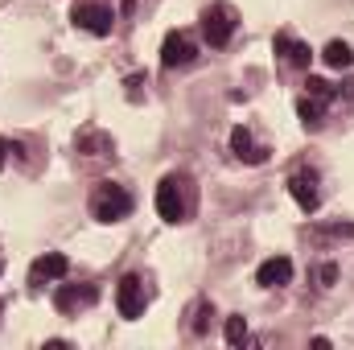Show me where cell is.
Returning a JSON list of instances; mask_svg holds the SVG:
<instances>
[{
	"label": "cell",
	"instance_id": "7a4b0ae2",
	"mask_svg": "<svg viewBox=\"0 0 354 350\" xmlns=\"http://www.w3.org/2000/svg\"><path fill=\"white\" fill-rule=\"evenodd\" d=\"M132 194L124 190V185H115V181H99L95 185V194H91V214H95V223H124L128 214H132Z\"/></svg>",
	"mask_w": 354,
	"mask_h": 350
},
{
	"label": "cell",
	"instance_id": "52a82bcc",
	"mask_svg": "<svg viewBox=\"0 0 354 350\" xmlns=\"http://www.w3.org/2000/svg\"><path fill=\"white\" fill-rule=\"evenodd\" d=\"M322 177H317V169H297V174L288 177V194H292V202L305 210V214H313L317 206H322Z\"/></svg>",
	"mask_w": 354,
	"mask_h": 350
},
{
	"label": "cell",
	"instance_id": "8992f818",
	"mask_svg": "<svg viewBox=\"0 0 354 350\" xmlns=\"http://www.w3.org/2000/svg\"><path fill=\"white\" fill-rule=\"evenodd\" d=\"M194 58H198V42H194L185 29L165 33V46H161V66H165V71H181V66H189Z\"/></svg>",
	"mask_w": 354,
	"mask_h": 350
},
{
	"label": "cell",
	"instance_id": "8fae6325",
	"mask_svg": "<svg viewBox=\"0 0 354 350\" xmlns=\"http://www.w3.org/2000/svg\"><path fill=\"white\" fill-rule=\"evenodd\" d=\"M292 280V260L288 256H268L260 268H256V284L260 288H284Z\"/></svg>",
	"mask_w": 354,
	"mask_h": 350
},
{
	"label": "cell",
	"instance_id": "5b68a950",
	"mask_svg": "<svg viewBox=\"0 0 354 350\" xmlns=\"http://www.w3.org/2000/svg\"><path fill=\"white\" fill-rule=\"evenodd\" d=\"M145 305H149V288H145V276L128 272V276L115 284V309H120V317H124V322H136V317L145 313Z\"/></svg>",
	"mask_w": 354,
	"mask_h": 350
},
{
	"label": "cell",
	"instance_id": "6da1fadb",
	"mask_svg": "<svg viewBox=\"0 0 354 350\" xmlns=\"http://www.w3.org/2000/svg\"><path fill=\"white\" fill-rule=\"evenodd\" d=\"M194 181L185 174H169L161 177V185H157V214L165 219V223H185L189 214H194Z\"/></svg>",
	"mask_w": 354,
	"mask_h": 350
},
{
	"label": "cell",
	"instance_id": "5bb4252c",
	"mask_svg": "<svg viewBox=\"0 0 354 350\" xmlns=\"http://www.w3.org/2000/svg\"><path fill=\"white\" fill-rule=\"evenodd\" d=\"M322 62H326L330 71H346V66H354V50L346 42H330V46L322 50Z\"/></svg>",
	"mask_w": 354,
	"mask_h": 350
},
{
	"label": "cell",
	"instance_id": "4fadbf2b",
	"mask_svg": "<svg viewBox=\"0 0 354 350\" xmlns=\"http://www.w3.org/2000/svg\"><path fill=\"white\" fill-rule=\"evenodd\" d=\"M297 116L305 124V132H317L326 124V99H313V95H301L297 99Z\"/></svg>",
	"mask_w": 354,
	"mask_h": 350
},
{
	"label": "cell",
	"instance_id": "277c9868",
	"mask_svg": "<svg viewBox=\"0 0 354 350\" xmlns=\"http://www.w3.org/2000/svg\"><path fill=\"white\" fill-rule=\"evenodd\" d=\"M71 21H75V29H83L91 37H107V33L115 29V12H111L103 0H83V4H75Z\"/></svg>",
	"mask_w": 354,
	"mask_h": 350
},
{
	"label": "cell",
	"instance_id": "e0dca14e",
	"mask_svg": "<svg viewBox=\"0 0 354 350\" xmlns=\"http://www.w3.org/2000/svg\"><path fill=\"white\" fill-rule=\"evenodd\" d=\"M305 95H313V99H326V103H330V99H334L338 91L330 87L326 79H309V83H305Z\"/></svg>",
	"mask_w": 354,
	"mask_h": 350
},
{
	"label": "cell",
	"instance_id": "d6986e66",
	"mask_svg": "<svg viewBox=\"0 0 354 350\" xmlns=\"http://www.w3.org/2000/svg\"><path fill=\"white\" fill-rule=\"evenodd\" d=\"M334 280H338V268H334V264H326V268H322V284H334Z\"/></svg>",
	"mask_w": 354,
	"mask_h": 350
},
{
	"label": "cell",
	"instance_id": "30bf717a",
	"mask_svg": "<svg viewBox=\"0 0 354 350\" xmlns=\"http://www.w3.org/2000/svg\"><path fill=\"white\" fill-rule=\"evenodd\" d=\"M272 50H276L288 66H297V71H309V62H313V50H309L301 37H292V33H276V37H272Z\"/></svg>",
	"mask_w": 354,
	"mask_h": 350
},
{
	"label": "cell",
	"instance_id": "3957f363",
	"mask_svg": "<svg viewBox=\"0 0 354 350\" xmlns=\"http://www.w3.org/2000/svg\"><path fill=\"white\" fill-rule=\"evenodd\" d=\"M235 29H239V12L231 8V4H210L206 12H202V37H206V46H214V50H223L231 37H235Z\"/></svg>",
	"mask_w": 354,
	"mask_h": 350
},
{
	"label": "cell",
	"instance_id": "9c48e42d",
	"mask_svg": "<svg viewBox=\"0 0 354 350\" xmlns=\"http://www.w3.org/2000/svg\"><path fill=\"white\" fill-rule=\"evenodd\" d=\"M66 272H71V260H66L62 252H46V256H37V260L29 264V284H33V288H41V284L62 280Z\"/></svg>",
	"mask_w": 354,
	"mask_h": 350
},
{
	"label": "cell",
	"instance_id": "7c38bea8",
	"mask_svg": "<svg viewBox=\"0 0 354 350\" xmlns=\"http://www.w3.org/2000/svg\"><path fill=\"white\" fill-rule=\"evenodd\" d=\"M231 153L239 157V161H248V165H264L268 161V149L264 145H256V136H252V128H231Z\"/></svg>",
	"mask_w": 354,
	"mask_h": 350
},
{
	"label": "cell",
	"instance_id": "ba28073f",
	"mask_svg": "<svg viewBox=\"0 0 354 350\" xmlns=\"http://www.w3.org/2000/svg\"><path fill=\"white\" fill-rule=\"evenodd\" d=\"M95 301H99L95 284H58L54 288V309L58 313H79V309H91Z\"/></svg>",
	"mask_w": 354,
	"mask_h": 350
},
{
	"label": "cell",
	"instance_id": "2e32d148",
	"mask_svg": "<svg viewBox=\"0 0 354 350\" xmlns=\"http://www.w3.org/2000/svg\"><path fill=\"white\" fill-rule=\"evenodd\" d=\"M210 317H214V305H210V301H198V305H194L189 330H194V334H206V330H210Z\"/></svg>",
	"mask_w": 354,
	"mask_h": 350
},
{
	"label": "cell",
	"instance_id": "9a60e30c",
	"mask_svg": "<svg viewBox=\"0 0 354 350\" xmlns=\"http://www.w3.org/2000/svg\"><path fill=\"white\" fill-rule=\"evenodd\" d=\"M223 334H227V342H231V347H243V342L252 338V334H248V317H239V313H235V317H227V330H223Z\"/></svg>",
	"mask_w": 354,
	"mask_h": 350
},
{
	"label": "cell",
	"instance_id": "ac0fdd59",
	"mask_svg": "<svg viewBox=\"0 0 354 350\" xmlns=\"http://www.w3.org/2000/svg\"><path fill=\"white\" fill-rule=\"evenodd\" d=\"M12 153H21V145H17V140H4V136H0V169L8 165V157H12Z\"/></svg>",
	"mask_w": 354,
	"mask_h": 350
}]
</instances>
